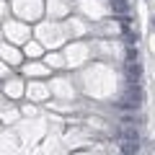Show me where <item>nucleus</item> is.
I'll return each mask as SVG.
<instances>
[{"mask_svg": "<svg viewBox=\"0 0 155 155\" xmlns=\"http://www.w3.org/2000/svg\"><path fill=\"white\" fill-rule=\"evenodd\" d=\"M114 8H116V11H127V0H116Z\"/></svg>", "mask_w": 155, "mask_h": 155, "instance_id": "f257e3e1", "label": "nucleus"}]
</instances>
